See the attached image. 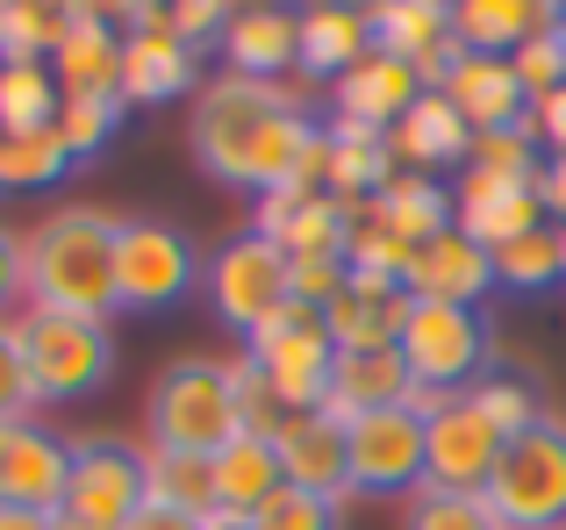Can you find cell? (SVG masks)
I'll list each match as a JSON object with an SVG mask.
<instances>
[{
  "instance_id": "obj_21",
  "label": "cell",
  "mask_w": 566,
  "mask_h": 530,
  "mask_svg": "<svg viewBox=\"0 0 566 530\" xmlns=\"http://www.w3.org/2000/svg\"><path fill=\"white\" fill-rule=\"evenodd\" d=\"M302 65V8H237L222 36V72L237 80H287Z\"/></svg>"
},
{
  "instance_id": "obj_28",
  "label": "cell",
  "mask_w": 566,
  "mask_h": 530,
  "mask_svg": "<svg viewBox=\"0 0 566 530\" xmlns=\"http://www.w3.org/2000/svg\"><path fill=\"white\" fill-rule=\"evenodd\" d=\"M553 22L545 0H459L452 8V36L481 57H516V43H531Z\"/></svg>"
},
{
  "instance_id": "obj_8",
  "label": "cell",
  "mask_w": 566,
  "mask_h": 530,
  "mask_svg": "<svg viewBox=\"0 0 566 530\" xmlns=\"http://www.w3.org/2000/svg\"><path fill=\"white\" fill-rule=\"evenodd\" d=\"M115 273H123V308L129 316H158V308H180L187 294L201 287L208 258L193 252V237L180 223H166V215H129Z\"/></svg>"
},
{
  "instance_id": "obj_29",
  "label": "cell",
  "mask_w": 566,
  "mask_h": 530,
  "mask_svg": "<svg viewBox=\"0 0 566 530\" xmlns=\"http://www.w3.org/2000/svg\"><path fill=\"white\" fill-rule=\"evenodd\" d=\"M323 129H331V201H374L401 172L387 158L380 129H359V123H323Z\"/></svg>"
},
{
  "instance_id": "obj_6",
  "label": "cell",
  "mask_w": 566,
  "mask_h": 530,
  "mask_svg": "<svg viewBox=\"0 0 566 530\" xmlns=\"http://www.w3.org/2000/svg\"><path fill=\"white\" fill-rule=\"evenodd\" d=\"M401 365L416 388L430 394H467L473 380L495 373V322L481 308L452 301H416L409 330H401Z\"/></svg>"
},
{
  "instance_id": "obj_26",
  "label": "cell",
  "mask_w": 566,
  "mask_h": 530,
  "mask_svg": "<svg viewBox=\"0 0 566 530\" xmlns=\"http://www.w3.org/2000/svg\"><path fill=\"white\" fill-rule=\"evenodd\" d=\"M208 474H216V509H230V517H259L265 502H273L280 488H287V466H280V445L273 437H230V445L208 459Z\"/></svg>"
},
{
  "instance_id": "obj_11",
  "label": "cell",
  "mask_w": 566,
  "mask_h": 530,
  "mask_svg": "<svg viewBox=\"0 0 566 530\" xmlns=\"http://www.w3.org/2000/svg\"><path fill=\"white\" fill-rule=\"evenodd\" d=\"M345 459L359 495H423V416L409 409H374L345 423Z\"/></svg>"
},
{
  "instance_id": "obj_33",
  "label": "cell",
  "mask_w": 566,
  "mask_h": 530,
  "mask_svg": "<svg viewBox=\"0 0 566 530\" xmlns=\"http://www.w3.org/2000/svg\"><path fill=\"white\" fill-rule=\"evenodd\" d=\"M467 402H473V409H481V416L502 431V445H510V437H524V431H538V423L553 416V409H545L538 373H516V365H495L488 380H473Z\"/></svg>"
},
{
  "instance_id": "obj_49",
  "label": "cell",
  "mask_w": 566,
  "mask_h": 530,
  "mask_svg": "<svg viewBox=\"0 0 566 530\" xmlns=\"http://www.w3.org/2000/svg\"><path fill=\"white\" fill-rule=\"evenodd\" d=\"M123 530H208V517H180V509H158V502H144L137 517H129Z\"/></svg>"
},
{
  "instance_id": "obj_1",
  "label": "cell",
  "mask_w": 566,
  "mask_h": 530,
  "mask_svg": "<svg viewBox=\"0 0 566 530\" xmlns=\"http://www.w3.org/2000/svg\"><path fill=\"white\" fill-rule=\"evenodd\" d=\"M316 129L323 123L308 115L302 86L237 80V72H216L193 94V115H187V144L201 158V172L222 187H244V194H280Z\"/></svg>"
},
{
  "instance_id": "obj_34",
  "label": "cell",
  "mask_w": 566,
  "mask_h": 530,
  "mask_svg": "<svg viewBox=\"0 0 566 530\" xmlns=\"http://www.w3.org/2000/svg\"><path fill=\"white\" fill-rule=\"evenodd\" d=\"M57 115H65V86L51 65H0V137L57 129Z\"/></svg>"
},
{
  "instance_id": "obj_51",
  "label": "cell",
  "mask_w": 566,
  "mask_h": 530,
  "mask_svg": "<svg viewBox=\"0 0 566 530\" xmlns=\"http://www.w3.org/2000/svg\"><path fill=\"white\" fill-rule=\"evenodd\" d=\"M51 530H101V523H86V517H65V509H57V517H51Z\"/></svg>"
},
{
  "instance_id": "obj_17",
  "label": "cell",
  "mask_w": 566,
  "mask_h": 530,
  "mask_svg": "<svg viewBox=\"0 0 566 530\" xmlns=\"http://www.w3.org/2000/svg\"><path fill=\"white\" fill-rule=\"evenodd\" d=\"M409 316H416V294L401 287V279H374V273H352L345 294L323 308L337 351H395L401 330H409Z\"/></svg>"
},
{
  "instance_id": "obj_24",
  "label": "cell",
  "mask_w": 566,
  "mask_h": 530,
  "mask_svg": "<svg viewBox=\"0 0 566 530\" xmlns=\"http://www.w3.org/2000/svg\"><path fill=\"white\" fill-rule=\"evenodd\" d=\"M409 365H401V344L395 351H337V373H331V394H323V416L352 423V416H374V409H409Z\"/></svg>"
},
{
  "instance_id": "obj_31",
  "label": "cell",
  "mask_w": 566,
  "mask_h": 530,
  "mask_svg": "<svg viewBox=\"0 0 566 530\" xmlns=\"http://www.w3.org/2000/svg\"><path fill=\"white\" fill-rule=\"evenodd\" d=\"M366 14H374V51L409 57V65H423L438 43H452V8L444 0H380Z\"/></svg>"
},
{
  "instance_id": "obj_15",
  "label": "cell",
  "mask_w": 566,
  "mask_h": 530,
  "mask_svg": "<svg viewBox=\"0 0 566 530\" xmlns=\"http://www.w3.org/2000/svg\"><path fill=\"white\" fill-rule=\"evenodd\" d=\"M123 22L129 8H72V36L51 57L65 100H123Z\"/></svg>"
},
{
  "instance_id": "obj_16",
  "label": "cell",
  "mask_w": 566,
  "mask_h": 530,
  "mask_svg": "<svg viewBox=\"0 0 566 530\" xmlns=\"http://www.w3.org/2000/svg\"><path fill=\"white\" fill-rule=\"evenodd\" d=\"M401 287H409L416 301L481 308L488 294H502V279H495V252H488V244H473L467 230L452 223L444 237L416 244V258H409V273H401Z\"/></svg>"
},
{
  "instance_id": "obj_37",
  "label": "cell",
  "mask_w": 566,
  "mask_h": 530,
  "mask_svg": "<svg viewBox=\"0 0 566 530\" xmlns=\"http://www.w3.org/2000/svg\"><path fill=\"white\" fill-rule=\"evenodd\" d=\"M129 123V100H65V115H57V137L72 144V158H101L115 137H123Z\"/></svg>"
},
{
  "instance_id": "obj_30",
  "label": "cell",
  "mask_w": 566,
  "mask_h": 530,
  "mask_svg": "<svg viewBox=\"0 0 566 530\" xmlns=\"http://www.w3.org/2000/svg\"><path fill=\"white\" fill-rule=\"evenodd\" d=\"M72 36L65 0H0V65H51Z\"/></svg>"
},
{
  "instance_id": "obj_20",
  "label": "cell",
  "mask_w": 566,
  "mask_h": 530,
  "mask_svg": "<svg viewBox=\"0 0 566 530\" xmlns=\"http://www.w3.org/2000/svg\"><path fill=\"white\" fill-rule=\"evenodd\" d=\"M280 466H287V488L302 495H323V502L345 509L352 495V459H345V423L323 416V409H308V416H294L287 431H280Z\"/></svg>"
},
{
  "instance_id": "obj_42",
  "label": "cell",
  "mask_w": 566,
  "mask_h": 530,
  "mask_svg": "<svg viewBox=\"0 0 566 530\" xmlns=\"http://www.w3.org/2000/svg\"><path fill=\"white\" fill-rule=\"evenodd\" d=\"M345 523V509L323 502V495H302V488H280L273 502L251 517V530H337Z\"/></svg>"
},
{
  "instance_id": "obj_14",
  "label": "cell",
  "mask_w": 566,
  "mask_h": 530,
  "mask_svg": "<svg viewBox=\"0 0 566 530\" xmlns=\"http://www.w3.org/2000/svg\"><path fill=\"white\" fill-rule=\"evenodd\" d=\"M452 209H459V230H467L473 244H488V252L531 237V230H553V215H545V201H538V180H510V172H488V166L459 172Z\"/></svg>"
},
{
  "instance_id": "obj_45",
  "label": "cell",
  "mask_w": 566,
  "mask_h": 530,
  "mask_svg": "<svg viewBox=\"0 0 566 530\" xmlns=\"http://www.w3.org/2000/svg\"><path fill=\"white\" fill-rule=\"evenodd\" d=\"M345 279H352V265H345V258H294V301L331 308L337 294H345Z\"/></svg>"
},
{
  "instance_id": "obj_19",
  "label": "cell",
  "mask_w": 566,
  "mask_h": 530,
  "mask_svg": "<svg viewBox=\"0 0 566 530\" xmlns=\"http://www.w3.org/2000/svg\"><path fill=\"white\" fill-rule=\"evenodd\" d=\"M387 158H395L401 172H430V180H438V172H467L473 129L444 94H416V108L387 129Z\"/></svg>"
},
{
  "instance_id": "obj_32",
  "label": "cell",
  "mask_w": 566,
  "mask_h": 530,
  "mask_svg": "<svg viewBox=\"0 0 566 530\" xmlns=\"http://www.w3.org/2000/svg\"><path fill=\"white\" fill-rule=\"evenodd\" d=\"M144 502L180 509V517H216V474L193 452H158L144 445Z\"/></svg>"
},
{
  "instance_id": "obj_44",
  "label": "cell",
  "mask_w": 566,
  "mask_h": 530,
  "mask_svg": "<svg viewBox=\"0 0 566 530\" xmlns=\"http://www.w3.org/2000/svg\"><path fill=\"white\" fill-rule=\"evenodd\" d=\"M230 14H237V8H222V0H172V29H180L193 51H208V43L222 51V36H230Z\"/></svg>"
},
{
  "instance_id": "obj_54",
  "label": "cell",
  "mask_w": 566,
  "mask_h": 530,
  "mask_svg": "<svg viewBox=\"0 0 566 530\" xmlns=\"http://www.w3.org/2000/svg\"><path fill=\"white\" fill-rule=\"evenodd\" d=\"M0 144H8V137H0Z\"/></svg>"
},
{
  "instance_id": "obj_48",
  "label": "cell",
  "mask_w": 566,
  "mask_h": 530,
  "mask_svg": "<svg viewBox=\"0 0 566 530\" xmlns=\"http://www.w3.org/2000/svg\"><path fill=\"white\" fill-rule=\"evenodd\" d=\"M538 201H545L553 223H566V158H545L538 166Z\"/></svg>"
},
{
  "instance_id": "obj_9",
  "label": "cell",
  "mask_w": 566,
  "mask_h": 530,
  "mask_svg": "<svg viewBox=\"0 0 566 530\" xmlns=\"http://www.w3.org/2000/svg\"><path fill=\"white\" fill-rule=\"evenodd\" d=\"M201 51L172 29V8L137 0L123 22V100L129 108H166V100L201 94Z\"/></svg>"
},
{
  "instance_id": "obj_25",
  "label": "cell",
  "mask_w": 566,
  "mask_h": 530,
  "mask_svg": "<svg viewBox=\"0 0 566 530\" xmlns=\"http://www.w3.org/2000/svg\"><path fill=\"white\" fill-rule=\"evenodd\" d=\"M444 100H452V108L467 115V129H473V137H481V129L531 123V94H524V80H516V65H510V57H481V51H473L467 65L452 72Z\"/></svg>"
},
{
  "instance_id": "obj_13",
  "label": "cell",
  "mask_w": 566,
  "mask_h": 530,
  "mask_svg": "<svg viewBox=\"0 0 566 530\" xmlns=\"http://www.w3.org/2000/svg\"><path fill=\"white\" fill-rule=\"evenodd\" d=\"M137 509H144V445H115V437H86V445H72L65 517L123 530Z\"/></svg>"
},
{
  "instance_id": "obj_47",
  "label": "cell",
  "mask_w": 566,
  "mask_h": 530,
  "mask_svg": "<svg viewBox=\"0 0 566 530\" xmlns=\"http://www.w3.org/2000/svg\"><path fill=\"white\" fill-rule=\"evenodd\" d=\"M531 129H538V151L545 158H566V86L545 100H531Z\"/></svg>"
},
{
  "instance_id": "obj_53",
  "label": "cell",
  "mask_w": 566,
  "mask_h": 530,
  "mask_svg": "<svg viewBox=\"0 0 566 530\" xmlns=\"http://www.w3.org/2000/svg\"><path fill=\"white\" fill-rule=\"evenodd\" d=\"M553 29H559V43H566V8H559V14H553Z\"/></svg>"
},
{
  "instance_id": "obj_5",
  "label": "cell",
  "mask_w": 566,
  "mask_h": 530,
  "mask_svg": "<svg viewBox=\"0 0 566 530\" xmlns=\"http://www.w3.org/2000/svg\"><path fill=\"white\" fill-rule=\"evenodd\" d=\"M481 502L502 530H566V416H545L538 431L502 445Z\"/></svg>"
},
{
  "instance_id": "obj_35",
  "label": "cell",
  "mask_w": 566,
  "mask_h": 530,
  "mask_svg": "<svg viewBox=\"0 0 566 530\" xmlns=\"http://www.w3.org/2000/svg\"><path fill=\"white\" fill-rule=\"evenodd\" d=\"M72 166H80V158H72V144L57 137V129L8 137L0 144V194H43V187H57Z\"/></svg>"
},
{
  "instance_id": "obj_40",
  "label": "cell",
  "mask_w": 566,
  "mask_h": 530,
  "mask_svg": "<svg viewBox=\"0 0 566 530\" xmlns=\"http://www.w3.org/2000/svg\"><path fill=\"white\" fill-rule=\"evenodd\" d=\"M401 530H502V517L481 502V495H438V488H423L409 502V523Z\"/></svg>"
},
{
  "instance_id": "obj_41",
  "label": "cell",
  "mask_w": 566,
  "mask_h": 530,
  "mask_svg": "<svg viewBox=\"0 0 566 530\" xmlns=\"http://www.w3.org/2000/svg\"><path fill=\"white\" fill-rule=\"evenodd\" d=\"M553 14H559V8H553ZM510 65H516V80H524V94H531V100L559 94V86H566V43H559V29L545 22L531 43H516V57H510Z\"/></svg>"
},
{
  "instance_id": "obj_22",
  "label": "cell",
  "mask_w": 566,
  "mask_h": 530,
  "mask_svg": "<svg viewBox=\"0 0 566 530\" xmlns=\"http://www.w3.org/2000/svg\"><path fill=\"white\" fill-rule=\"evenodd\" d=\"M65 488H72V437L43 431L36 416L14 431L8 445V474H0V502L14 509H43V517H57L65 509Z\"/></svg>"
},
{
  "instance_id": "obj_12",
  "label": "cell",
  "mask_w": 566,
  "mask_h": 530,
  "mask_svg": "<svg viewBox=\"0 0 566 530\" xmlns=\"http://www.w3.org/2000/svg\"><path fill=\"white\" fill-rule=\"evenodd\" d=\"M495 459H502V431L467 402V394L444 402L438 416L423 423V488H438V495H481L488 474H495Z\"/></svg>"
},
{
  "instance_id": "obj_36",
  "label": "cell",
  "mask_w": 566,
  "mask_h": 530,
  "mask_svg": "<svg viewBox=\"0 0 566 530\" xmlns=\"http://www.w3.org/2000/svg\"><path fill=\"white\" fill-rule=\"evenodd\" d=\"M495 279H502V294H553L559 287V244H553V230H531V237H516V244H502L495 252Z\"/></svg>"
},
{
  "instance_id": "obj_39",
  "label": "cell",
  "mask_w": 566,
  "mask_h": 530,
  "mask_svg": "<svg viewBox=\"0 0 566 530\" xmlns=\"http://www.w3.org/2000/svg\"><path fill=\"white\" fill-rule=\"evenodd\" d=\"M409 258H416V252L395 237V230H380V223H374V201H366L359 223H352L345 265H352V273H374V279H401V273H409Z\"/></svg>"
},
{
  "instance_id": "obj_38",
  "label": "cell",
  "mask_w": 566,
  "mask_h": 530,
  "mask_svg": "<svg viewBox=\"0 0 566 530\" xmlns=\"http://www.w3.org/2000/svg\"><path fill=\"white\" fill-rule=\"evenodd\" d=\"M467 166L510 172V180H538V166H545V151H538V129H531V123L481 129V137H473V158H467Z\"/></svg>"
},
{
  "instance_id": "obj_18",
  "label": "cell",
  "mask_w": 566,
  "mask_h": 530,
  "mask_svg": "<svg viewBox=\"0 0 566 530\" xmlns=\"http://www.w3.org/2000/svg\"><path fill=\"white\" fill-rule=\"evenodd\" d=\"M416 94H423V80H416L409 57L374 51V57H359V65L331 86V123H359V129H380L387 137V129L416 108Z\"/></svg>"
},
{
  "instance_id": "obj_52",
  "label": "cell",
  "mask_w": 566,
  "mask_h": 530,
  "mask_svg": "<svg viewBox=\"0 0 566 530\" xmlns=\"http://www.w3.org/2000/svg\"><path fill=\"white\" fill-rule=\"evenodd\" d=\"M553 244H559V287H566V223H553Z\"/></svg>"
},
{
  "instance_id": "obj_27",
  "label": "cell",
  "mask_w": 566,
  "mask_h": 530,
  "mask_svg": "<svg viewBox=\"0 0 566 530\" xmlns=\"http://www.w3.org/2000/svg\"><path fill=\"white\" fill-rule=\"evenodd\" d=\"M374 223L380 230H395L401 244H430V237H444V230L459 223V209H452V187L444 180H430V172H395V180L374 194Z\"/></svg>"
},
{
  "instance_id": "obj_7",
  "label": "cell",
  "mask_w": 566,
  "mask_h": 530,
  "mask_svg": "<svg viewBox=\"0 0 566 530\" xmlns=\"http://www.w3.org/2000/svg\"><path fill=\"white\" fill-rule=\"evenodd\" d=\"M244 359L259 365V380L294 409V416L323 409L331 373H337L331 322H323V308H308V301H287L273 322H265V330H251V337H244Z\"/></svg>"
},
{
  "instance_id": "obj_2",
  "label": "cell",
  "mask_w": 566,
  "mask_h": 530,
  "mask_svg": "<svg viewBox=\"0 0 566 530\" xmlns=\"http://www.w3.org/2000/svg\"><path fill=\"white\" fill-rule=\"evenodd\" d=\"M123 209H101V201H80V209H51L36 230H29V308L43 316H86L108 322L123 308V273H115V252H123Z\"/></svg>"
},
{
  "instance_id": "obj_43",
  "label": "cell",
  "mask_w": 566,
  "mask_h": 530,
  "mask_svg": "<svg viewBox=\"0 0 566 530\" xmlns=\"http://www.w3.org/2000/svg\"><path fill=\"white\" fill-rule=\"evenodd\" d=\"M36 416V388H29V359H22V330L14 316L0 322V423H29Z\"/></svg>"
},
{
  "instance_id": "obj_46",
  "label": "cell",
  "mask_w": 566,
  "mask_h": 530,
  "mask_svg": "<svg viewBox=\"0 0 566 530\" xmlns=\"http://www.w3.org/2000/svg\"><path fill=\"white\" fill-rule=\"evenodd\" d=\"M29 308V244L0 223V322Z\"/></svg>"
},
{
  "instance_id": "obj_50",
  "label": "cell",
  "mask_w": 566,
  "mask_h": 530,
  "mask_svg": "<svg viewBox=\"0 0 566 530\" xmlns=\"http://www.w3.org/2000/svg\"><path fill=\"white\" fill-rule=\"evenodd\" d=\"M0 530H51V517H43V509H14V502H0Z\"/></svg>"
},
{
  "instance_id": "obj_23",
  "label": "cell",
  "mask_w": 566,
  "mask_h": 530,
  "mask_svg": "<svg viewBox=\"0 0 566 530\" xmlns=\"http://www.w3.org/2000/svg\"><path fill=\"white\" fill-rule=\"evenodd\" d=\"M359 57H374V14L366 8H345V0H316L302 8V80H323L337 86Z\"/></svg>"
},
{
  "instance_id": "obj_10",
  "label": "cell",
  "mask_w": 566,
  "mask_h": 530,
  "mask_svg": "<svg viewBox=\"0 0 566 530\" xmlns=\"http://www.w3.org/2000/svg\"><path fill=\"white\" fill-rule=\"evenodd\" d=\"M201 287H208V301H216V316L251 337L294 301V258L280 252V244H265L259 230H244V237H230L216 258H208Z\"/></svg>"
},
{
  "instance_id": "obj_3",
  "label": "cell",
  "mask_w": 566,
  "mask_h": 530,
  "mask_svg": "<svg viewBox=\"0 0 566 530\" xmlns=\"http://www.w3.org/2000/svg\"><path fill=\"white\" fill-rule=\"evenodd\" d=\"M144 437L158 452H193V459H216L230 437H244V351L158 365L144 394Z\"/></svg>"
},
{
  "instance_id": "obj_4",
  "label": "cell",
  "mask_w": 566,
  "mask_h": 530,
  "mask_svg": "<svg viewBox=\"0 0 566 530\" xmlns=\"http://www.w3.org/2000/svg\"><path fill=\"white\" fill-rule=\"evenodd\" d=\"M14 330H22V359H29L36 409L86 402V394L108 388V373H115V330H108V322L22 308V316H14Z\"/></svg>"
}]
</instances>
